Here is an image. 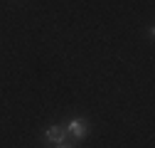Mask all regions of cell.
<instances>
[{"mask_svg": "<svg viewBox=\"0 0 155 148\" xmlns=\"http://www.w3.org/2000/svg\"><path fill=\"white\" fill-rule=\"evenodd\" d=\"M67 131H69V136L79 143V141H86V136H89V121L86 119H81V116H76V119H71L69 123H67Z\"/></svg>", "mask_w": 155, "mask_h": 148, "instance_id": "6da1fadb", "label": "cell"}, {"mask_svg": "<svg viewBox=\"0 0 155 148\" xmlns=\"http://www.w3.org/2000/svg\"><path fill=\"white\" fill-rule=\"evenodd\" d=\"M45 138H47V143L57 146V143H64V141L69 138V131H67V126H62V123H54V126H49V128H47Z\"/></svg>", "mask_w": 155, "mask_h": 148, "instance_id": "7a4b0ae2", "label": "cell"}, {"mask_svg": "<svg viewBox=\"0 0 155 148\" xmlns=\"http://www.w3.org/2000/svg\"><path fill=\"white\" fill-rule=\"evenodd\" d=\"M54 148H74V143H69V141H64V143H57Z\"/></svg>", "mask_w": 155, "mask_h": 148, "instance_id": "3957f363", "label": "cell"}]
</instances>
